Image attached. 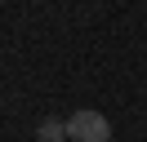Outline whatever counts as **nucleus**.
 I'll return each instance as SVG.
<instances>
[{
	"instance_id": "f257e3e1",
	"label": "nucleus",
	"mask_w": 147,
	"mask_h": 142,
	"mask_svg": "<svg viewBox=\"0 0 147 142\" xmlns=\"http://www.w3.org/2000/svg\"><path fill=\"white\" fill-rule=\"evenodd\" d=\"M67 142H111V120L94 107H80L67 115Z\"/></svg>"
},
{
	"instance_id": "f03ea898",
	"label": "nucleus",
	"mask_w": 147,
	"mask_h": 142,
	"mask_svg": "<svg viewBox=\"0 0 147 142\" xmlns=\"http://www.w3.org/2000/svg\"><path fill=\"white\" fill-rule=\"evenodd\" d=\"M36 138L40 142H67V120H40V129H36Z\"/></svg>"
}]
</instances>
